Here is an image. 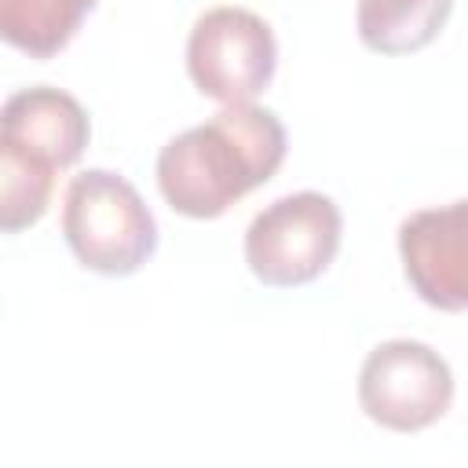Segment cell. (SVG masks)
I'll list each match as a JSON object with an SVG mask.
<instances>
[{"instance_id": "obj_1", "label": "cell", "mask_w": 468, "mask_h": 468, "mask_svg": "<svg viewBox=\"0 0 468 468\" xmlns=\"http://www.w3.org/2000/svg\"><path fill=\"white\" fill-rule=\"evenodd\" d=\"M289 150L278 113L256 102L223 106L205 124L168 139L157 154V190L186 219H216L271 183Z\"/></svg>"}, {"instance_id": "obj_2", "label": "cell", "mask_w": 468, "mask_h": 468, "mask_svg": "<svg viewBox=\"0 0 468 468\" xmlns=\"http://www.w3.org/2000/svg\"><path fill=\"white\" fill-rule=\"evenodd\" d=\"M62 238L80 267L128 278L157 252V219L124 176L88 168L66 186Z\"/></svg>"}, {"instance_id": "obj_3", "label": "cell", "mask_w": 468, "mask_h": 468, "mask_svg": "<svg viewBox=\"0 0 468 468\" xmlns=\"http://www.w3.org/2000/svg\"><path fill=\"white\" fill-rule=\"evenodd\" d=\"M344 216L333 197L296 190L271 201L245 230V263L271 289H296L329 271L340 252Z\"/></svg>"}, {"instance_id": "obj_4", "label": "cell", "mask_w": 468, "mask_h": 468, "mask_svg": "<svg viewBox=\"0 0 468 468\" xmlns=\"http://www.w3.org/2000/svg\"><path fill=\"white\" fill-rule=\"evenodd\" d=\"M278 69L274 29L249 7H208L186 37V73L194 88L223 106L252 102Z\"/></svg>"}, {"instance_id": "obj_5", "label": "cell", "mask_w": 468, "mask_h": 468, "mask_svg": "<svg viewBox=\"0 0 468 468\" xmlns=\"http://www.w3.org/2000/svg\"><path fill=\"white\" fill-rule=\"evenodd\" d=\"M453 402L450 362L420 340H384L358 369V406L388 431H424Z\"/></svg>"}, {"instance_id": "obj_6", "label": "cell", "mask_w": 468, "mask_h": 468, "mask_svg": "<svg viewBox=\"0 0 468 468\" xmlns=\"http://www.w3.org/2000/svg\"><path fill=\"white\" fill-rule=\"evenodd\" d=\"M399 260L410 289L435 311H468V197L420 208L399 227Z\"/></svg>"}, {"instance_id": "obj_7", "label": "cell", "mask_w": 468, "mask_h": 468, "mask_svg": "<svg viewBox=\"0 0 468 468\" xmlns=\"http://www.w3.org/2000/svg\"><path fill=\"white\" fill-rule=\"evenodd\" d=\"M91 139L84 106L51 84H33L7 95L0 110V150L22 157L40 172H66L80 161Z\"/></svg>"}, {"instance_id": "obj_8", "label": "cell", "mask_w": 468, "mask_h": 468, "mask_svg": "<svg viewBox=\"0 0 468 468\" xmlns=\"http://www.w3.org/2000/svg\"><path fill=\"white\" fill-rule=\"evenodd\" d=\"M453 0H358L355 29L373 55H413L450 22Z\"/></svg>"}, {"instance_id": "obj_9", "label": "cell", "mask_w": 468, "mask_h": 468, "mask_svg": "<svg viewBox=\"0 0 468 468\" xmlns=\"http://www.w3.org/2000/svg\"><path fill=\"white\" fill-rule=\"evenodd\" d=\"M95 4L99 0H0V37L29 58H51L77 37Z\"/></svg>"}, {"instance_id": "obj_10", "label": "cell", "mask_w": 468, "mask_h": 468, "mask_svg": "<svg viewBox=\"0 0 468 468\" xmlns=\"http://www.w3.org/2000/svg\"><path fill=\"white\" fill-rule=\"evenodd\" d=\"M51 190H55L51 172H40L26 165L22 157L0 150V227L4 234H18L33 227L48 212Z\"/></svg>"}]
</instances>
